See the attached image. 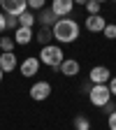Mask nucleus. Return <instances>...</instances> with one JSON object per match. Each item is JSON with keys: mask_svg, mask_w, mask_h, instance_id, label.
<instances>
[{"mask_svg": "<svg viewBox=\"0 0 116 130\" xmlns=\"http://www.w3.org/2000/svg\"><path fill=\"white\" fill-rule=\"evenodd\" d=\"M54 32V40L60 42V44H70L79 37V23L74 19H58L56 26L51 28Z\"/></svg>", "mask_w": 116, "mask_h": 130, "instance_id": "1", "label": "nucleus"}, {"mask_svg": "<svg viewBox=\"0 0 116 130\" xmlns=\"http://www.w3.org/2000/svg\"><path fill=\"white\" fill-rule=\"evenodd\" d=\"M40 63L46 65V68H51V70H58L63 60H65V54H63V49L58 44H49V46H42V51H40Z\"/></svg>", "mask_w": 116, "mask_h": 130, "instance_id": "2", "label": "nucleus"}, {"mask_svg": "<svg viewBox=\"0 0 116 130\" xmlns=\"http://www.w3.org/2000/svg\"><path fill=\"white\" fill-rule=\"evenodd\" d=\"M88 100L93 107H105L109 100H111V93H109V86H91L88 91Z\"/></svg>", "mask_w": 116, "mask_h": 130, "instance_id": "3", "label": "nucleus"}, {"mask_svg": "<svg viewBox=\"0 0 116 130\" xmlns=\"http://www.w3.org/2000/svg\"><path fill=\"white\" fill-rule=\"evenodd\" d=\"M0 9H3L5 16H16V19H19L23 12H28V3L26 0H3V3H0Z\"/></svg>", "mask_w": 116, "mask_h": 130, "instance_id": "4", "label": "nucleus"}, {"mask_svg": "<svg viewBox=\"0 0 116 130\" xmlns=\"http://www.w3.org/2000/svg\"><path fill=\"white\" fill-rule=\"evenodd\" d=\"M88 79H91L93 86H107L109 79H111V70L105 68V65H95V68H91V72H88Z\"/></svg>", "mask_w": 116, "mask_h": 130, "instance_id": "5", "label": "nucleus"}, {"mask_svg": "<svg viewBox=\"0 0 116 130\" xmlns=\"http://www.w3.org/2000/svg\"><path fill=\"white\" fill-rule=\"evenodd\" d=\"M40 68H42V63H40V58L37 56H28V58H23L21 63H19V72L23 74V77H35V74H40Z\"/></svg>", "mask_w": 116, "mask_h": 130, "instance_id": "6", "label": "nucleus"}, {"mask_svg": "<svg viewBox=\"0 0 116 130\" xmlns=\"http://www.w3.org/2000/svg\"><path fill=\"white\" fill-rule=\"evenodd\" d=\"M49 95H51V84H49V81H44V79L35 81V84L30 86V98H32L35 102H44Z\"/></svg>", "mask_w": 116, "mask_h": 130, "instance_id": "7", "label": "nucleus"}, {"mask_svg": "<svg viewBox=\"0 0 116 130\" xmlns=\"http://www.w3.org/2000/svg\"><path fill=\"white\" fill-rule=\"evenodd\" d=\"M49 9H51V12L58 16V19H68L70 12L74 9V3H72V0H54Z\"/></svg>", "mask_w": 116, "mask_h": 130, "instance_id": "8", "label": "nucleus"}, {"mask_svg": "<svg viewBox=\"0 0 116 130\" xmlns=\"http://www.w3.org/2000/svg\"><path fill=\"white\" fill-rule=\"evenodd\" d=\"M86 30H91V32H102L105 28H107V19L102 14H95V16H88L86 19Z\"/></svg>", "mask_w": 116, "mask_h": 130, "instance_id": "9", "label": "nucleus"}, {"mask_svg": "<svg viewBox=\"0 0 116 130\" xmlns=\"http://www.w3.org/2000/svg\"><path fill=\"white\" fill-rule=\"evenodd\" d=\"M58 70H60L63 77H77L79 70H81V65H79V60H74V58H65Z\"/></svg>", "mask_w": 116, "mask_h": 130, "instance_id": "10", "label": "nucleus"}, {"mask_svg": "<svg viewBox=\"0 0 116 130\" xmlns=\"http://www.w3.org/2000/svg\"><path fill=\"white\" fill-rule=\"evenodd\" d=\"M19 68V58L14 54H0V70L3 72H14Z\"/></svg>", "mask_w": 116, "mask_h": 130, "instance_id": "11", "label": "nucleus"}, {"mask_svg": "<svg viewBox=\"0 0 116 130\" xmlns=\"http://www.w3.org/2000/svg\"><path fill=\"white\" fill-rule=\"evenodd\" d=\"M32 37H35V32H32L30 28H16V30H14V44L26 46V44L32 42Z\"/></svg>", "mask_w": 116, "mask_h": 130, "instance_id": "12", "label": "nucleus"}, {"mask_svg": "<svg viewBox=\"0 0 116 130\" xmlns=\"http://www.w3.org/2000/svg\"><path fill=\"white\" fill-rule=\"evenodd\" d=\"M37 21H40V26H42V28H54V26H56V21H58V16H56L51 9H42V12H40V16H37Z\"/></svg>", "mask_w": 116, "mask_h": 130, "instance_id": "13", "label": "nucleus"}, {"mask_svg": "<svg viewBox=\"0 0 116 130\" xmlns=\"http://www.w3.org/2000/svg\"><path fill=\"white\" fill-rule=\"evenodd\" d=\"M35 23H37V16L32 14L30 9L19 16V28H30V30H32V28H35Z\"/></svg>", "mask_w": 116, "mask_h": 130, "instance_id": "14", "label": "nucleus"}, {"mask_svg": "<svg viewBox=\"0 0 116 130\" xmlns=\"http://www.w3.org/2000/svg\"><path fill=\"white\" fill-rule=\"evenodd\" d=\"M51 40H54L51 28H40V30H37V42H40L42 46H49V44H51Z\"/></svg>", "mask_w": 116, "mask_h": 130, "instance_id": "15", "label": "nucleus"}, {"mask_svg": "<svg viewBox=\"0 0 116 130\" xmlns=\"http://www.w3.org/2000/svg\"><path fill=\"white\" fill-rule=\"evenodd\" d=\"M14 37H0V49H3V54H14Z\"/></svg>", "mask_w": 116, "mask_h": 130, "instance_id": "16", "label": "nucleus"}, {"mask_svg": "<svg viewBox=\"0 0 116 130\" xmlns=\"http://www.w3.org/2000/svg\"><path fill=\"white\" fill-rule=\"evenodd\" d=\"M84 7H86V12H88V16H95V14H100V3L97 0H86L84 3Z\"/></svg>", "mask_w": 116, "mask_h": 130, "instance_id": "17", "label": "nucleus"}, {"mask_svg": "<svg viewBox=\"0 0 116 130\" xmlns=\"http://www.w3.org/2000/svg\"><path fill=\"white\" fill-rule=\"evenodd\" d=\"M74 130H91V121L86 116H74Z\"/></svg>", "mask_w": 116, "mask_h": 130, "instance_id": "18", "label": "nucleus"}, {"mask_svg": "<svg viewBox=\"0 0 116 130\" xmlns=\"http://www.w3.org/2000/svg\"><path fill=\"white\" fill-rule=\"evenodd\" d=\"M107 40H116V23H107V28L102 30Z\"/></svg>", "mask_w": 116, "mask_h": 130, "instance_id": "19", "label": "nucleus"}, {"mask_svg": "<svg viewBox=\"0 0 116 130\" xmlns=\"http://www.w3.org/2000/svg\"><path fill=\"white\" fill-rule=\"evenodd\" d=\"M28 9H32V12L44 9V0H28Z\"/></svg>", "mask_w": 116, "mask_h": 130, "instance_id": "20", "label": "nucleus"}, {"mask_svg": "<svg viewBox=\"0 0 116 130\" xmlns=\"http://www.w3.org/2000/svg\"><path fill=\"white\" fill-rule=\"evenodd\" d=\"M19 28V19L16 16H7V30H16Z\"/></svg>", "mask_w": 116, "mask_h": 130, "instance_id": "21", "label": "nucleus"}, {"mask_svg": "<svg viewBox=\"0 0 116 130\" xmlns=\"http://www.w3.org/2000/svg\"><path fill=\"white\" fill-rule=\"evenodd\" d=\"M107 125H109V130H116V111L107 116Z\"/></svg>", "mask_w": 116, "mask_h": 130, "instance_id": "22", "label": "nucleus"}, {"mask_svg": "<svg viewBox=\"0 0 116 130\" xmlns=\"http://www.w3.org/2000/svg\"><path fill=\"white\" fill-rule=\"evenodd\" d=\"M5 30H7V16H5L3 12H0V35H3Z\"/></svg>", "mask_w": 116, "mask_h": 130, "instance_id": "23", "label": "nucleus"}, {"mask_svg": "<svg viewBox=\"0 0 116 130\" xmlns=\"http://www.w3.org/2000/svg\"><path fill=\"white\" fill-rule=\"evenodd\" d=\"M107 86H109L111 98H116V77H111V79H109V84H107Z\"/></svg>", "mask_w": 116, "mask_h": 130, "instance_id": "24", "label": "nucleus"}, {"mask_svg": "<svg viewBox=\"0 0 116 130\" xmlns=\"http://www.w3.org/2000/svg\"><path fill=\"white\" fill-rule=\"evenodd\" d=\"M102 109H105L107 114H114V111H116V102H111V100H109V102H107V105H105Z\"/></svg>", "mask_w": 116, "mask_h": 130, "instance_id": "25", "label": "nucleus"}, {"mask_svg": "<svg viewBox=\"0 0 116 130\" xmlns=\"http://www.w3.org/2000/svg\"><path fill=\"white\" fill-rule=\"evenodd\" d=\"M3 77H5V72H3V70H0V81H3Z\"/></svg>", "mask_w": 116, "mask_h": 130, "instance_id": "26", "label": "nucleus"}, {"mask_svg": "<svg viewBox=\"0 0 116 130\" xmlns=\"http://www.w3.org/2000/svg\"><path fill=\"white\" fill-rule=\"evenodd\" d=\"M91 130H93V128H91Z\"/></svg>", "mask_w": 116, "mask_h": 130, "instance_id": "27", "label": "nucleus"}]
</instances>
